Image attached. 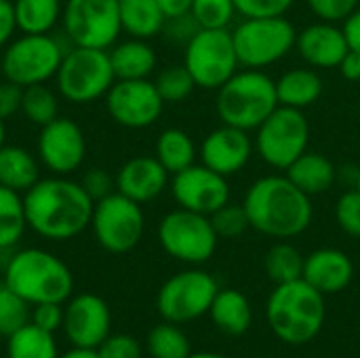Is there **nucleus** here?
Here are the masks:
<instances>
[{"label": "nucleus", "mask_w": 360, "mask_h": 358, "mask_svg": "<svg viewBox=\"0 0 360 358\" xmlns=\"http://www.w3.org/2000/svg\"><path fill=\"white\" fill-rule=\"evenodd\" d=\"M27 228L46 241H72L80 236L93 217V198L80 181L68 175L40 177L23 194Z\"/></svg>", "instance_id": "f257e3e1"}, {"label": "nucleus", "mask_w": 360, "mask_h": 358, "mask_svg": "<svg viewBox=\"0 0 360 358\" xmlns=\"http://www.w3.org/2000/svg\"><path fill=\"white\" fill-rule=\"evenodd\" d=\"M243 207L249 224L259 234L287 241L312 224V196L302 192L287 175H266L251 184Z\"/></svg>", "instance_id": "f03ea898"}, {"label": "nucleus", "mask_w": 360, "mask_h": 358, "mask_svg": "<svg viewBox=\"0 0 360 358\" xmlns=\"http://www.w3.org/2000/svg\"><path fill=\"white\" fill-rule=\"evenodd\" d=\"M2 281L30 306L65 304L74 293V276L68 264L38 247L15 251L4 264Z\"/></svg>", "instance_id": "7ed1b4c3"}, {"label": "nucleus", "mask_w": 360, "mask_h": 358, "mask_svg": "<svg viewBox=\"0 0 360 358\" xmlns=\"http://www.w3.org/2000/svg\"><path fill=\"white\" fill-rule=\"evenodd\" d=\"M325 317V295L304 279L274 285L266 304V319L272 333L291 346L312 342L321 333Z\"/></svg>", "instance_id": "20e7f679"}, {"label": "nucleus", "mask_w": 360, "mask_h": 358, "mask_svg": "<svg viewBox=\"0 0 360 358\" xmlns=\"http://www.w3.org/2000/svg\"><path fill=\"white\" fill-rule=\"evenodd\" d=\"M217 116L224 124L255 131L276 108V80L262 70H240L217 89Z\"/></svg>", "instance_id": "39448f33"}, {"label": "nucleus", "mask_w": 360, "mask_h": 358, "mask_svg": "<svg viewBox=\"0 0 360 358\" xmlns=\"http://www.w3.org/2000/svg\"><path fill=\"white\" fill-rule=\"evenodd\" d=\"M68 49L53 34H21L0 53L2 76L21 89L46 84L55 78Z\"/></svg>", "instance_id": "423d86ee"}, {"label": "nucleus", "mask_w": 360, "mask_h": 358, "mask_svg": "<svg viewBox=\"0 0 360 358\" xmlns=\"http://www.w3.org/2000/svg\"><path fill=\"white\" fill-rule=\"evenodd\" d=\"M53 80L57 93L65 101L80 106L105 97L116 82V76L105 49L70 46Z\"/></svg>", "instance_id": "0eeeda50"}, {"label": "nucleus", "mask_w": 360, "mask_h": 358, "mask_svg": "<svg viewBox=\"0 0 360 358\" xmlns=\"http://www.w3.org/2000/svg\"><path fill=\"white\" fill-rule=\"evenodd\" d=\"M240 68L264 70L287 57L297 40L293 23L281 17H245L232 32Z\"/></svg>", "instance_id": "6e6552de"}, {"label": "nucleus", "mask_w": 360, "mask_h": 358, "mask_svg": "<svg viewBox=\"0 0 360 358\" xmlns=\"http://www.w3.org/2000/svg\"><path fill=\"white\" fill-rule=\"evenodd\" d=\"M61 25L70 46L108 51L122 34L120 0H65Z\"/></svg>", "instance_id": "1a4fd4ad"}, {"label": "nucleus", "mask_w": 360, "mask_h": 358, "mask_svg": "<svg viewBox=\"0 0 360 358\" xmlns=\"http://www.w3.org/2000/svg\"><path fill=\"white\" fill-rule=\"evenodd\" d=\"M255 150L266 165L287 171L310 143V122L304 110L278 106L257 129Z\"/></svg>", "instance_id": "9d476101"}, {"label": "nucleus", "mask_w": 360, "mask_h": 358, "mask_svg": "<svg viewBox=\"0 0 360 358\" xmlns=\"http://www.w3.org/2000/svg\"><path fill=\"white\" fill-rule=\"evenodd\" d=\"M158 243L173 260L196 266L215 255L219 236L209 215L177 207L160 219Z\"/></svg>", "instance_id": "9b49d317"}, {"label": "nucleus", "mask_w": 360, "mask_h": 358, "mask_svg": "<svg viewBox=\"0 0 360 358\" xmlns=\"http://www.w3.org/2000/svg\"><path fill=\"white\" fill-rule=\"evenodd\" d=\"M89 228L103 251L124 255L139 245L146 230V215L139 203L112 192L95 203Z\"/></svg>", "instance_id": "f8f14e48"}, {"label": "nucleus", "mask_w": 360, "mask_h": 358, "mask_svg": "<svg viewBox=\"0 0 360 358\" xmlns=\"http://www.w3.org/2000/svg\"><path fill=\"white\" fill-rule=\"evenodd\" d=\"M184 65L192 74L196 87L217 91L240 68L232 32L228 27L226 30L200 27L186 44Z\"/></svg>", "instance_id": "ddd939ff"}, {"label": "nucleus", "mask_w": 360, "mask_h": 358, "mask_svg": "<svg viewBox=\"0 0 360 358\" xmlns=\"http://www.w3.org/2000/svg\"><path fill=\"white\" fill-rule=\"evenodd\" d=\"M217 291L219 285L209 272L198 268L184 270L162 283L156 295V308L169 323H192L209 314Z\"/></svg>", "instance_id": "4468645a"}, {"label": "nucleus", "mask_w": 360, "mask_h": 358, "mask_svg": "<svg viewBox=\"0 0 360 358\" xmlns=\"http://www.w3.org/2000/svg\"><path fill=\"white\" fill-rule=\"evenodd\" d=\"M103 99L108 116L124 129H148L165 110V101L150 78L116 80Z\"/></svg>", "instance_id": "2eb2a0df"}, {"label": "nucleus", "mask_w": 360, "mask_h": 358, "mask_svg": "<svg viewBox=\"0 0 360 358\" xmlns=\"http://www.w3.org/2000/svg\"><path fill=\"white\" fill-rule=\"evenodd\" d=\"M36 154L51 175H72L82 167L86 156L84 131L72 118L57 116L49 124L40 127Z\"/></svg>", "instance_id": "dca6fc26"}, {"label": "nucleus", "mask_w": 360, "mask_h": 358, "mask_svg": "<svg viewBox=\"0 0 360 358\" xmlns=\"http://www.w3.org/2000/svg\"><path fill=\"white\" fill-rule=\"evenodd\" d=\"M63 333L74 348L97 350L112 333V312L95 293L72 295L63 304Z\"/></svg>", "instance_id": "f3484780"}, {"label": "nucleus", "mask_w": 360, "mask_h": 358, "mask_svg": "<svg viewBox=\"0 0 360 358\" xmlns=\"http://www.w3.org/2000/svg\"><path fill=\"white\" fill-rule=\"evenodd\" d=\"M171 194L181 209L211 215L226 203H230L228 177L200 165H192L171 179Z\"/></svg>", "instance_id": "a211bd4d"}, {"label": "nucleus", "mask_w": 360, "mask_h": 358, "mask_svg": "<svg viewBox=\"0 0 360 358\" xmlns=\"http://www.w3.org/2000/svg\"><path fill=\"white\" fill-rule=\"evenodd\" d=\"M255 143L249 137V131L221 124L219 129L211 131L198 150L200 162L213 171H217L224 177L236 175L247 167L251 160Z\"/></svg>", "instance_id": "6ab92c4d"}, {"label": "nucleus", "mask_w": 360, "mask_h": 358, "mask_svg": "<svg viewBox=\"0 0 360 358\" xmlns=\"http://www.w3.org/2000/svg\"><path fill=\"white\" fill-rule=\"evenodd\" d=\"M169 177V171L158 162L156 156H133L118 169L114 179L116 192L139 205H146L167 190L171 184Z\"/></svg>", "instance_id": "aec40b11"}, {"label": "nucleus", "mask_w": 360, "mask_h": 358, "mask_svg": "<svg viewBox=\"0 0 360 358\" xmlns=\"http://www.w3.org/2000/svg\"><path fill=\"white\" fill-rule=\"evenodd\" d=\"M295 49L310 68H338L346 57L348 40L344 30L331 21H319L297 32Z\"/></svg>", "instance_id": "412c9836"}, {"label": "nucleus", "mask_w": 360, "mask_h": 358, "mask_svg": "<svg viewBox=\"0 0 360 358\" xmlns=\"http://www.w3.org/2000/svg\"><path fill=\"white\" fill-rule=\"evenodd\" d=\"M354 276L352 260L340 249H316L304 260L302 279L323 295L344 291Z\"/></svg>", "instance_id": "4be33fe9"}, {"label": "nucleus", "mask_w": 360, "mask_h": 358, "mask_svg": "<svg viewBox=\"0 0 360 358\" xmlns=\"http://www.w3.org/2000/svg\"><path fill=\"white\" fill-rule=\"evenodd\" d=\"M116 80H141L150 78L156 70V51L148 40L127 38L108 49Z\"/></svg>", "instance_id": "5701e85b"}, {"label": "nucleus", "mask_w": 360, "mask_h": 358, "mask_svg": "<svg viewBox=\"0 0 360 358\" xmlns=\"http://www.w3.org/2000/svg\"><path fill=\"white\" fill-rule=\"evenodd\" d=\"M285 175L308 196H319L333 188L338 171H335V165L327 156L306 150L285 171Z\"/></svg>", "instance_id": "b1692460"}, {"label": "nucleus", "mask_w": 360, "mask_h": 358, "mask_svg": "<svg viewBox=\"0 0 360 358\" xmlns=\"http://www.w3.org/2000/svg\"><path fill=\"white\" fill-rule=\"evenodd\" d=\"M40 179V160L23 146L4 143L0 150V186L25 194Z\"/></svg>", "instance_id": "393cba45"}, {"label": "nucleus", "mask_w": 360, "mask_h": 358, "mask_svg": "<svg viewBox=\"0 0 360 358\" xmlns=\"http://www.w3.org/2000/svg\"><path fill=\"white\" fill-rule=\"evenodd\" d=\"M323 95V78L310 68H295L285 72L276 80L278 106L306 110L314 106Z\"/></svg>", "instance_id": "a878e982"}, {"label": "nucleus", "mask_w": 360, "mask_h": 358, "mask_svg": "<svg viewBox=\"0 0 360 358\" xmlns=\"http://www.w3.org/2000/svg\"><path fill=\"white\" fill-rule=\"evenodd\" d=\"M209 317L213 325L228 335H243L253 323L251 304L236 289H219L209 308Z\"/></svg>", "instance_id": "bb28decb"}, {"label": "nucleus", "mask_w": 360, "mask_h": 358, "mask_svg": "<svg viewBox=\"0 0 360 358\" xmlns=\"http://www.w3.org/2000/svg\"><path fill=\"white\" fill-rule=\"evenodd\" d=\"M167 15L156 0H120V25L131 38L150 40L162 34Z\"/></svg>", "instance_id": "cd10ccee"}, {"label": "nucleus", "mask_w": 360, "mask_h": 358, "mask_svg": "<svg viewBox=\"0 0 360 358\" xmlns=\"http://www.w3.org/2000/svg\"><path fill=\"white\" fill-rule=\"evenodd\" d=\"M17 32L21 34H51L61 21V0H13Z\"/></svg>", "instance_id": "c85d7f7f"}, {"label": "nucleus", "mask_w": 360, "mask_h": 358, "mask_svg": "<svg viewBox=\"0 0 360 358\" xmlns=\"http://www.w3.org/2000/svg\"><path fill=\"white\" fill-rule=\"evenodd\" d=\"M154 156L169 171V175H175L196 162L198 150H196L194 139L186 131L171 127L158 135Z\"/></svg>", "instance_id": "c756f323"}, {"label": "nucleus", "mask_w": 360, "mask_h": 358, "mask_svg": "<svg viewBox=\"0 0 360 358\" xmlns=\"http://www.w3.org/2000/svg\"><path fill=\"white\" fill-rule=\"evenodd\" d=\"M6 358H59L55 333L27 323L6 338Z\"/></svg>", "instance_id": "7c9ffc66"}, {"label": "nucleus", "mask_w": 360, "mask_h": 358, "mask_svg": "<svg viewBox=\"0 0 360 358\" xmlns=\"http://www.w3.org/2000/svg\"><path fill=\"white\" fill-rule=\"evenodd\" d=\"M27 230L23 194L0 186V251H11L19 245Z\"/></svg>", "instance_id": "2f4dec72"}, {"label": "nucleus", "mask_w": 360, "mask_h": 358, "mask_svg": "<svg viewBox=\"0 0 360 358\" xmlns=\"http://www.w3.org/2000/svg\"><path fill=\"white\" fill-rule=\"evenodd\" d=\"M304 260L306 257L293 245L281 241L274 247H270V251L266 253V260H264L266 274L274 285L297 281L304 274Z\"/></svg>", "instance_id": "473e14b6"}, {"label": "nucleus", "mask_w": 360, "mask_h": 358, "mask_svg": "<svg viewBox=\"0 0 360 358\" xmlns=\"http://www.w3.org/2000/svg\"><path fill=\"white\" fill-rule=\"evenodd\" d=\"M146 348L152 358H188L192 354L188 335L181 331L177 323H169V321L156 325L148 333Z\"/></svg>", "instance_id": "72a5a7b5"}, {"label": "nucleus", "mask_w": 360, "mask_h": 358, "mask_svg": "<svg viewBox=\"0 0 360 358\" xmlns=\"http://www.w3.org/2000/svg\"><path fill=\"white\" fill-rule=\"evenodd\" d=\"M23 118L36 127H44L59 116V97L46 84H34L23 89L21 112Z\"/></svg>", "instance_id": "f704fd0d"}, {"label": "nucleus", "mask_w": 360, "mask_h": 358, "mask_svg": "<svg viewBox=\"0 0 360 358\" xmlns=\"http://www.w3.org/2000/svg\"><path fill=\"white\" fill-rule=\"evenodd\" d=\"M32 306L0 281V338H8L30 323Z\"/></svg>", "instance_id": "c9c22d12"}, {"label": "nucleus", "mask_w": 360, "mask_h": 358, "mask_svg": "<svg viewBox=\"0 0 360 358\" xmlns=\"http://www.w3.org/2000/svg\"><path fill=\"white\" fill-rule=\"evenodd\" d=\"M160 97L165 103H179L184 99H188L192 95V91L196 89V82L192 78V74L188 72V68L181 65H169L165 68L156 80H154Z\"/></svg>", "instance_id": "e433bc0d"}, {"label": "nucleus", "mask_w": 360, "mask_h": 358, "mask_svg": "<svg viewBox=\"0 0 360 358\" xmlns=\"http://www.w3.org/2000/svg\"><path fill=\"white\" fill-rule=\"evenodd\" d=\"M190 15L202 30H226L238 13L234 0H194Z\"/></svg>", "instance_id": "4c0bfd02"}, {"label": "nucleus", "mask_w": 360, "mask_h": 358, "mask_svg": "<svg viewBox=\"0 0 360 358\" xmlns=\"http://www.w3.org/2000/svg\"><path fill=\"white\" fill-rule=\"evenodd\" d=\"M209 217H211V224H213L219 238H236V236H240L243 232H247L251 228L247 211H245L243 205L226 203L224 207H219Z\"/></svg>", "instance_id": "58836bf2"}, {"label": "nucleus", "mask_w": 360, "mask_h": 358, "mask_svg": "<svg viewBox=\"0 0 360 358\" xmlns=\"http://www.w3.org/2000/svg\"><path fill=\"white\" fill-rule=\"evenodd\" d=\"M335 222L348 234L360 238V190L344 192L335 203Z\"/></svg>", "instance_id": "ea45409f"}, {"label": "nucleus", "mask_w": 360, "mask_h": 358, "mask_svg": "<svg viewBox=\"0 0 360 358\" xmlns=\"http://www.w3.org/2000/svg\"><path fill=\"white\" fill-rule=\"evenodd\" d=\"M99 358H141V344L124 333H110L97 348Z\"/></svg>", "instance_id": "a19ab883"}, {"label": "nucleus", "mask_w": 360, "mask_h": 358, "mask_svg": "<svg viewBox=\"0 0 360 358\" xmlns=\"http://www.w3.org/2000/svg\"><path fill=\"white\" fill-rule=\"evenodd\" d=\"M236 13L243 17H281L295 0H234Z\"/></svg>", "instance_id": "79ce46f5"}, {"label": "nucleus", "mask_w": 360, "mask_h": 358, "mask_svg": "<svg viewBox=\"0 0 360 358\" xmlns=\"http://www.w3.org/2000/svg\"><path fill=\"white\" fill-rule=\"evenodd\" d=\"M359 0H308L310 11L321 19V21H344L356 6Z\"/></svg>", "instance_id": "37998d69"}, {"label": "nucleus", "mask_w": 360, "mask_h": 358, "mask_svg": "<svg viewBox=\"0 0 360 358\" xmlns=\"http://www.w3.org/2000/svg\"><path fill=\"white\" fill-rule=\"evenodd\" d=\"M80 184H82L84 192L93 198V203H97V200L110 196L112 192H116V179L105 169H91V171H86Z\"/></svg>", "instance_id": "c03bdc74"}, {"label": "nucleus", "mask_w": 360, "mask_h": 358, "mask_svg": "<svg viewBox=\"0 0 360 358\" xmlns=\"http://www.w3.org/2000/svg\"><path fill=\"white\" fill-rule=\"evenodd\" d=\"M30 323L42 331H49V333L63 329V304H36V306H32Z\"/></svg>", "instance_id": "a18cd8bd"}, {"label": "nucleus", "mask_w": 360, "mask_h": 358, "mask_svg": "<svg viewBox=\"0 0 360 358\" xmlns=\"http://www.w3.org/2000/svg\"><path fill=\"white\" fill-rule=\"evenodd\" d=\"M198 30H200V25L196 23V19L190 13H186V15H177V17H169L165 21L162 34L171 42H179V44L186 46Z\"/></svg>", "instance_id": "49530a36"}, {"label": "nucleus", "mask_w": 360, "mask_h": 358, "mask_svg": "<svg viewBox=\"0 0 360 358\" xmlns=\"http://www.w3.org/2000/svg\"><path fill=\"white\" fill-rule=\"evenodd\" d=\"M21 97L23 89L11 80H0V118L6 120L21 112Z\"/></svg>", "instance_id": "de8ad7c7"}, {"label": "nucleus", "mask_w": 360, "mask_h": 358, "mask_svg": "<svg viewBox=\"0 0 360 358\" xmlns=\"http://www.w3.org/2000/svg\"><path fill=\"white\" fill-rule=\"evenodd\" d=\"M17 21H15V8L13 0H0V51L15 38Z\"/></svg>", "instance_id": "09e8293b"}, {"label": "nucleus", "mask_w": 360, "mask_h": 358, "mask_svg": "<svg viewBox=\"0 0 360 358\" xmlns=\"http://www.w3.org/2000/svg\"><path fill=\"white\" fill-rule=\"evenodd\" d=\"M344 36L348 40V49L360 53V8H354L346 19H344Z\"/></svg>", "instance_id": "8fccbe9b"}, {"label": "nucleus", "mask_w": 360, "mask_h": 358, "mask_svg": "<svg viewBox=\"0 0 360 358\" xmlns=\"http://www.w3.org/2000/svg\"><path fill=\"white\" fill-rule=\"evenodd\" d=\"M340 74L350 80V82H359L360 80V53L356 51H348L346 57L342 59V63L338 65Z\"/></svg>", "instance_id": "3c124183"}, {"label": "nucleus", "mask_w": 360, "mask_h": 358, "mask_svg": "<svg viewBox=\"0 0 360 358\" xmlns=\"http://www.w3.org/2000/svg\"><path fill=\"white\" fill-rule=\"evenodd\" d=\"M156 2L160 4L162 13H165L167 19H169V17H177V15L190 13L194 0H156Z\"/></svg>", "instance_id": "603ef678"}, {"label": "nucleus", "mask_w": 360, "mask_h": 358, "mask_svg": "<svg viewBox=\"0 0 360 358\" xmlns=\"http://www.w3.org/2000/svg\"><path fill=\"white\" fill-rule=\"evenodd\" d=\"M59 358H99L97 350H86V348H74L68 350L65 354H59Z\"/></svg>", "instance_id": "864d4df0"}, {"label": "nucleus", "mask_w": 360, "mask_h": 358, "mask_svg": "<svg viewBox=\"0 0 360 358\" xmlns=\"http://www.w3.org/2000/svg\"><path fill=\"white\" fill-rule=\"evenodd\" d=\"M188 358H228L224 354H215V352H192Z\"/></svg>", "instance_id": "5fc2aeb1"}, {"label": "nucleus", "mask_w": 360, "mask_h": 358, "mask_svg": "<svg viewBox=\"0 0 360 358\" xmlns=\"http://www.w3.org/2000/svg\"><path fill=\"white\" fill-rule=\"evenodd\" d=\"M4 143H6V127H4V120L0 118V150Z\"/></svg>", "instance_id": "6e6d98bb"}, {"label": "nucleus", "mask_w": 360, "mask_h": 358, "mask_svg": "<svg viewBox=\"0 0 360 358\" xmlns=\"http://www.w3.org/2000/svg\"><path fill=\"white\" fill-rule=\"evenodd\" d=\"M356 188H359V190H360V169H359V171H356Z\"/></svg>", "instance_id": "4d7b16f0"}, {"label": "nucleus", "mask_w": 360, "mask_h": 358, "mask_svg": "<svg viewBox=\"0 0 360 358\" xmlns=\"http://www.w3.org/2000/svg\"><path fill=\"white\" fill-rule=\"evenodd\" d=\"M2 78H4V76H2V65H0V80H2Z\"/></svg>", "instance_id": "13d9d810"}, {"label": "nucleus", "mask_w": 360, "mask_h": 358, "mask_svg": "<svg viewBox=\"0 0 360 358\" xmlns=\"http://www.w3.org/2000/svg\"><path fill=\"white\" fill-rule=\"evenodd\" d=\"M359 2H360V0H359Z\"/></svg>", "instance_id": "bf43d9fd"}]
</instances>
